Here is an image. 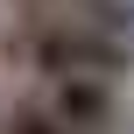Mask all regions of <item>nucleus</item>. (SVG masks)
Wrapping results in <instances>:
<instances>
[{"mask_svg": "<svg viewBox=\"0 0 134 134\" xmlns=\"http://www.w3.org/2000/svg\"><path fill=\"white\" fill-rule=\"evenodd\" d=\"M0 134H64V120H57L42 99H14V106L0 113Z\"/></svg>", "mask_w": 134, "mask_h": 134, "instance_id": "3", "label": "nucleus"}, {"mask_svg": "<svg viewBox=\"0 0 134 134\" xmlns=\"http://www.w3.org/2000/svg\"><path fill=\"white\" fill-rule=\"evenodd\" d=\"M64 134H106L120 120V85H106V78H64V85H49V99H42Z\"/></svg>", "mask_w": 134, "mask_h": 134, "instance_id": "2", "label": "nucleus"}, {"mask_svg": "<svg viewBox=\"0 0 134 134\" xmlns=\"http://www.w3.org/2000/svg\"><path fill=\"white\" fill-rule=\"evenodd\" d=\"M7 57L28 64V71L49 78V85H64V78H106V85H113V78L127 71V42L85 28L78 14H42V21H28V28L7 42Z\"/></svg>", "mask_w": 134, "mask_h": 134, "instance_id": "1", "label": "nucleus"}, {"mask_svg": "<svg viewBox=\"0 0 134 134\" xmlns=\"http://www.w3.org/2000/svg\"><path fill=\"white\" fill-rule=\"evenodd\" d=\"M14 7H21V14H35V21H42V14H49V7H64V0H14Z\"/></svg>", "mask_w": 134, "mask_h": 134, "instance_id": "4", "label": "nucleus"}]
</instances>
